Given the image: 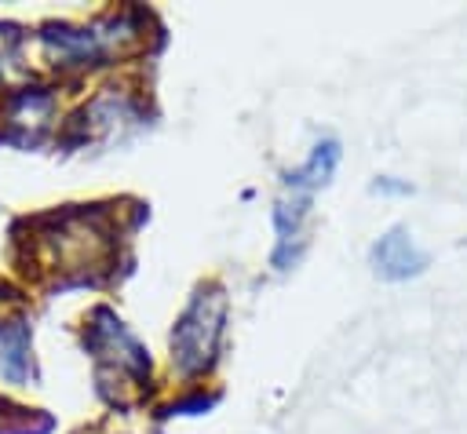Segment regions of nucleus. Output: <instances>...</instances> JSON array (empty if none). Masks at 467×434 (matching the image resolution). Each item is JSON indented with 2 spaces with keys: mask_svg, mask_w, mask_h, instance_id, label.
Returning <instances> with one entry per match:
<instances>
[{
  "mask_svg": "<svg viewBox=\"0 0 467 434\" xmlns=\"http://www.w3.org/2000/svg\"><path fill=\"white\" fill-rule=\"evenodd\" d=\"M223 321H226L223 288H201L171 328V365L182 376H197L215 361Z\"/></svg>",
  "mask_w": 467,
  "mask_h": 434,
  "instance_id": "obj_2",
  "label": "nucleus"
},
{
  "mask_svg": "<svg viewBox=\"0 0 467 434\" xmlns=\"http://www.w3.org/2000/svg\"><path fill=\"white\" fill-rule=\"evenodd\" d=\"M372 190H383V193H409V182H394V179H376L372 182Z\"/></svg>",
  "mask_w": 467,
  "mask_h": 434,
  "instance_id": "obj_9",
  "label": "nucleus"
},
{
  "mask_svg": "<svg viewBox=\"0 0 467 434\" xmlns=\"http://www.w3.org/2000/svg\"><path fill=\"white\" fill-rule=\"evenodd\" d=\"M88 346L99 354V357H106V361H113L120 372H128V376H146L150 372V357H146V350L135 343V336L120 325V317H113L109 310H95V325L88 328Z\"/></svg>",
  "mask_w": 467,
  "mask_h": 434,
  "instance_id": "obj_3",
  "label": "nucleus"
},
{
  "mask_svg": "<svg viewBox=\"0 0 467 434\" xmlns=\"http://www.w3.org/2000/svg\"><path fill=\"white\" fill-rule=\"evenodd\" d=\"M139 36V26L131 15L99 18L91 26H47L40 33L44 58L51 66H99L124 51Z\"/></svg>",
  "mask_w": 467,
  "mask_h": 434,
  "instance_id": "obj_1",
  "label": "nucleus"
},
{
  "mask_svg": "<svg viewBox=\"0 0 467 434\" xmlns=\"http://www.w3.org/2000/svg\"><path fill=\"white\" fill-rule=\"evenodd\" d=\"M310 215V193H285L274 204V230H277V244H274V266L288 270L299 252H303V222Z\"/></svg>",
  "mask_w": 467,
  "mask_h": 434,
  "instance_id": "obj_5",
  "label": "nucleus"
},
{
  "mask_svg": "<svg viewBox=\"0 0 467 434\" xmlns=\"http://www.w3.org/2000/svg\"><path fill=\"white\" fill-rule=\"evenodd\" d=\"M7 106H11V109H7V120H11V124L40 131V128L51 120L55 98H51L47 91L33 88V91H18V95H11V102H7Z\"/></svg>",
  "mask_w": 467,
  "mask_h": 434,
  "instance_id": "obj_8",
  "label": "nucleus"
},
{
  "mask_svg": "<svg viewBox=\"0 0 467 434\" xmlns=\"http://www.w3.org/2000/svg\"><path fill=\"white\" fill-rule=\"evenodd\" d=\"M368 263H372V270L383 281H409V277H416V274L427 270V252L412 241V233L405 226H394V230H387L372 244Z\"/></svg>",
  "mask_w": 467,
  "mask_h": 434,
  "instance_id": "obj_4",
  "label": "nucleus"
},
{
  "mask_svg": "<svg viewBox=\"0 0 467 434\" xmlns=\"http://www.w3.org/2000/svg\"><path fill=\"white\" fill-rule=\"evenodd\" d=\"M0 376L7 383L29 379V332L22 321L0 325Z\"/></svg>",
  "mask_w": 467,
  "mask_h": 434,
  "instance_id": "obj_7",
  "label": "nucleus"
},
{
  "mask_svg": "<svg viewBox=\"0 0 467 434\" xmlns=\"http://www.w3.org/2000/svg\"><path fill=\"white\" fill-rule=\"evenodd\" d=\"M336 164H339V142L336 139H321V142H314V150L303 160V168L285 175V186L296 190V193H310L317 186H328V179L336 175Z\"/></svg>",
  "mask_w": 467,
  "mask_h": 434,
  "instance_id": "obj_6",
  "label": "nucleus"
}]
</instances>
